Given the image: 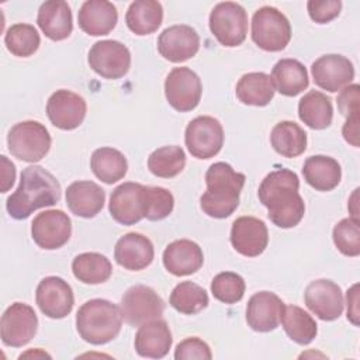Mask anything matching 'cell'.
<instances>
[{
    "label": "cell",
    "instance_id": "6da1fadb",
    "mask_svg": "<svg viewBox=\"0 0 360 360\" xmlns=\"http://www.w3.org/2000/svg\"><path fill=\"white\" fill-rule=\"evenodd\" d=\"M298 176L290 169L270 172L259 186V200L267 208L269 219L278 228L298 225L305 214V204L298 193Z\"/></svg>",
    "mask_w": 360,
    "mask_h": 360
},
{
    "label": "cell",
    "instance_id": "7a4b0ae2",
    "mask_svg": "<svg viewBox=\"0 0 360 360\" xmlns=\"http://www.w3.org/2000/svg\"><path fill=\"white\" fill-rule=\"evenodd\" d=\"M60 191L52 173L41 166H28L21 172L17 190L7 198V212L14 219H25L35 210L55 205L60 200Z\"/></svg>",
    "mask_w": 360,
    "mask_h": 360
},
{
    "label": "cell",
    "instance_id": "3957f363",
    "mask_svg": "<svg viewBox=\"0 0 360 360\" xmlns=\"http://www.w3.org/2000/svg\"><path fill=\"white\" fill-rule=\"evenodd\" d=\"M245 174L235 172L225 162L212 163L205 173L207 191L200 198L201 210L211 218L229 217L239 205Z\"/></svg>",
    "mask_w": 360,
    "mask_h": 360
},
{
    "label": "cell",
    "instance_id": "277c9868",
    "mask_svg": "<svg viewBox=\"0 0 360 360\" xmlns=\"http://www.w3.org/2000/svg\"><path fill=\"white\" fill-rule=\"evenodd\" d=\"M122 326L121 308L108 300L86 301L76 314L79 336L90 345H105L115 339Z\"/></svg>",
    "mask_w": 360,
    "mask_h": 360
},
{
    "label": "cell",
    "instance_id": "5b68a950",
    "mask_svg": "<svg viewBox=\"0 0 360 360\" xmlns=\"http://www.w3.org/2000/svg\"><path fill=\"white\" fill-rule=\"evenodd\" d=\"M51 135L44 124L38 121H21L11 127L7 135V146L10 153L22 160L39 162L51 149Z\"/></svg>",
    "mask_w": 360,
    "mask_h": 360
},
{
    "label": "cell",
    "instance_id": "8992f818",
    "mask_svg": "<svg viewBox=\"0 0 360 360\" xmlns=\"http://www.w3.org/2000/svg\"><path fill=\"white\" fill-rule=\"evenodd\" d=\"M252 39L263 51H283L291 39L288 18L274 7L259 8L252 17Z\"/></svg>",
    "mask_w": 360,
    "mask_h": 360
},
{
    "label": "cell",
    "instance_id": "52a82bcc",
    "mask_svg": "<svg viewBox=\"0 0 360 360\" xmlns=\"http://www.w3.org/2000/svg\"><path fill=\"white\" fill-rule=\"evenodd\" d=\"M208 22L212 35L224 46L233 48L246 39L248 14L238 3H218L210 13Z\"/></svg>",
    "mask_w": 360,
    "mask_h": 360
},
{
    "label": "cell",
    "instance_id": "ba28073f",
    "mask_svg": "<svg viewBox=\"0 0 360 360\" xmlns=\"http://www.w3.org/2000/svg\"><path fill=\"white\" fill-rule=\"evenodd\" d=\"M122 319L131 326H141L159 319L165 311V302L158 292L143 284L129 287L121 298Z\"/></svg>",
    "mask_w": 360,
    "mask_h": 360
},
{
    "label": "cell",
    "instance_id": "9c48e42d",
    "mask_svg": "<svg viewBox=\"0 0 360 360\" xmlns=\"http://www.w3.org/2000/svg\"><path fill=\"white\" fill-rule=\"evenodd\" d=\"M188 152L197 159L214 158L224 145V128L221 122L210 115L195 117L188 122L184 132Z\"/></svg>",
    "mask_w": 360,
    "mask_h": 360
},
{
    "label": "cell",
    "instance_id": "30bf717a",
    "mask_svg": "<svg viewBox=\"0 0 360 360\" xmlns=\"http://www.w3.org/2000/svg\"><path fill=\"white\" fill-rule=\"evenodd\" d=\"M90 68L104 79H121L131 68V52L120 41L104 39L96 42L87 56Z\"/></svg>",
    "mask_w": 360,
    "mask_h": 360
},
{
    "label": "cell",
    "instance_id": "8fae6325",
    "mask_svg": "<svg viewBox=\"0 0 360 360\" xmlns=\"http://www.w3.org/2000/svg\"><path fill=\"white\" fill-rule=\"evenodd\" d=\"M202 94L198 75L190 68L180 66L169 72L165 80V96L167 103L180 112L194 110Z\"/></svg>",
    "mask_w": 360,
    "mask_h": 360
},
{
    "label": "cell",
    "instance_id": "7c38bea8",
    "mask_svg": "<svg viewBox=\"0 0 360 360\" xmlns=\"http://www.w3.org/2000/svg\"><path fill=\"white\" fill-rule=\"evenodd\" d=\"M38 329V318L32 307L24 302L11 304L0 321V336L6 346L22 347L31 342Z\"/></svg>",
    "mask_w": 360,
    "mask_h": 360
},
{
    "label": "cell",
    "instance_id": "4fadbf2b",
    "mask_svg": "<svg viewBox=\"0 0 360 360\" xmlns=\"http://www.w3.org/2000/svg\"><path fill=\"white\" fill-rule=\"evenodd\" d=\"M72 235V221L62 210L39 212L31 224L34 242L45 250L62 248Z\"/></svg>",
    "mask_w": 360,
    "mask_h": 360
},
{
    "label": "cell",
    "instance_id": "5bb4252c",
    "mask_svg": "<svg viewBox=\"0 0 360 360\" xmlns=\"http://www.w3.org/2000/svg\"><path fill=\"white\" fill-rule=\"evenodd\" d=\"M35 301L44 315L52 319H62L72 312L75 295L68 281L56 276H49L39 281L35 291Z\"/></svg>",
    "mask_w": 360,
    "mask_h": 360
},
{
    "label": "cell",
    "instance_id": "9a60e30c",
    "mask_svg": "<svg viewBox=\"0 0 360 360\" xmlns=\"http://www.w3.org/2000/svg\"><path fill=\"white\" fill-rule=\"evenodd\" d=\"M308 309L322 321H335L343 312L342 288L332 280L319 278L311 281L304 292Z\"/></svg>",
    "mask_w": 360,
    "mask_h": 360
},
{
    "label": "cell",
    "instance_id": "2e32d148",
    "mask_svg": "<svg viewBox=\"0 0 360 360\" xmlns=\"http://www.w3.org/2000/svg\"><path fill=\"white\" fill-rule=\"evenodd\" d=\"M86 111L84 98L70 90H56L46 101V115L51 124L63 131L76 129L84 121Z\"/></svg>",
    "mask_w": 360,
    "mask_h": 360
},
{
    "label": "cell",
    "instance_id": "e0dca14e",
    "mask_svg": "<svg viewBox=\"0 0 360 360\" xmlns=\"http://www.w3.org/2000/svg\"><path fill=\"white\" fill-rule=\"evenodd\" d=\"M311 73L314 83L329 93L342 90L354 79L352 60L338 53H328L318 58L311 66Z\"/></svg>",
    "mask_w": 360,
    "mask_h": 360
},
{
    "label": "cell",
    "instance_id": "ac0fdd59",
    "mask_svg": "<svg viewBox=\"0 0 360 360\" xmlns=\"http://www.w3.org/2000/svg\"><path fill=\"white\" fill-rule=\"evenodd\" d=\"M200 49V37L186 24L167 27L158 38V51L169 62L180 63L195 56Z\"/></svg>",
    "mask_w": 360,
    "mask_h": 360
},
{
    "label": "cell",
    "instance_id": "d6986e66",
    "mask_svg": "<svg viewBox=\"0 0 360 360\" xmlns=\"http://www.w3.org/2000/svg\"><path fill=\"white\" fill-rule=\"evenodd\" d=\"M231 243L238 253L246 257L262 255L269 243L266 224L255 217L236 218L231 228Z\"/></svg>",
    "mask_w": 360,
    "mask_h": 360
},
{
    "label": "cell",
    "instance_id": "ffe728a7",
    "mask_svg": "<svg viewBox=\"0 0 360 360\" xmlns=\"http://www.w3.org/2000/svg\"><path fill=\"white\" fill-rule=\"evenodd\" d=\"M142 188L139 183L125 181L112 190L108 211L114 221L121 225H134L143 218Z\"/></svg>",
    "mask_w": 360,
    "mask_h": 360
},
{
    "label": "cell",
    "instance_id": "44dd1931",
    "mask_svg": "<svg viewBox=\"0 0 360 360\" xmlns=\"http://www.w3.org/2000/svg\"><path fill=\"white\" fill-rule=\"evenodd\" d=\"M284 302L271 291H259L253 294L246 307V322L256 332L274 330L283 314Z\"/></svg>",
    "mask_w": 360,
    "mask_h": 360
},
{
    "label": "cell",
    "instance_id": "7402d4cb",
    "mask_svg": "<svg viewBox=\"0 0 360 360\" xmlns=\"http://www.w3.org/2000/svg\"><path fill=\"white\" fill-rule=\"evenodd\" d=\"M155 256L152 242L136 232H129L121 236L114 248L115 262L131 271H139L148 267Z\"/></svg>",
    "mask_w": 360,
    "mask_h": 360
},
{
    "label": "cell",
    "instance_id": "603a6c76",
    "mask_svg": "<svg viewBox=\"0 0 360 360\" xmlns=\"http://www.w3.org/2000/svg\"><path fill=\"white\" fill-rule=\"evenodd\" d=\"M204 255L201 248L188 239L169 243L163 252V266L173 276H190L201 269Z\"/></svg>",
    "mask_w": 360,
    "mask_h": 360
},
{
    "label": "cell",
    "instance_id": "cb8c5ba5",
    "mask_svg": "<svg viewBox=\"0 0 360 360\" xmlns=\"http://www.w3.org/2000/svg\"><path fill=\"white\" fill-rule=\"evenodd\" d=\"M172 342L173 338L167 322L163 319H153L139 326L134 346L141 357L162 359L169 353Z\"/></svg>",
    "mask_w": 360,
    "mask_h": 360
},
{
    "label": "cell",
    "instance_id": "d4e9b609",
    "mask_svg": "<svg viewBox=\"0 0 360 360\" xmlns=\"http://www.w3.org/2000/svg\"><path fill=\"white\" fill-rule=\"evenodd\" d=\"M117 21V8L107 0H87L82 4L77 14L79 27L91 37L110 34L115 28Z\"/></svg>",
    "mask_w": 360,
    "mask_h": 360
},
{
    "label": "cell",
    "instance_id": "484cf974",
    "mask_svg": "<svg viewBox=\"0 0 360 360\" xmlns=\"http://www.w3.org/2000/svg\"><path fill=\"white\" fill-rule=\"evenodd\" d=\"M105 193L94 181L77 180L66 188V204L72 214L82 218L96 217L104 207Z\"/></svg>",
    "mask_w": 360,
    "mask_h": 360
},
{
    "label": "cell",
    "instance_id": "4316f807",
    "mask_svg": "<svg viewBox=\"0 0 360 360\" xmlns=\"http://www.w3.org/2000/svg\"><path fill=\"white\" fill-rule=\"evenodd\" d=\"M37 24L46 38L52 41L66 39L73 30L72 10L63 0H49L41 4Z\"/></svg>",
    "mask_w": 360,
    "mask_h": 360
},
{
    "label": "cell",
    "instance_id": "83f0119b",
    "mask_svg": "<svg viewBox=\"0 0 360 360\" xmlns=\"http://www.w3.org/2000/svg\"><path fill=\"white\" fill-rule=\"evenodd\" d=\"M302 174L312 188L330 191L340 183L342 169L336 159L325 155H314L304 162Z\"/></svg>",
    "mask_w": 360,
    "mask_h": 360
},
{
    "label": "cell",
    "instance_id": "f1b7e54d",
    "mask_svg": "<svg viewBox=\"0 0 360 360\" xmlns=\"http://www.w3.org/2000/svg\"><path fill=\"white\" fill-rule=\"evenodd\" d=\"M271 80L274 89L287 97L302 93L308 84L307 68L297 59H280L271 69Z\"/></svg>",
    "mask_w": 360,
    "mask_h": 360
},
{
    "label": "cell",
    "instance_id": "f546056e",
    "mask_svg": "<svg viewBox=\"0 0 360 360\" xmlns=\"http://www.w3.org/2000/svg\"><path fill=\"white\" fill-rule=\"evenodd\" d=\"M235 93L242 104L264 107L273 100L276 89L267 73L250 72L239 79Z\"/></svg>",
    "mask_w": 360,
    "mask_h": 360
},
{
    "label": "cell",
    "instance_id": "4dcf8cb0",
    "mask_svg": "<svg viewBox=\"0 0 360 360\" xmlns=\"http://www.w3.org/2000/svg\"><path fill=\"white\" fill-rule=\"evenodd\" d=\"M163 20V8L155 0H135L129 4L125 22L135 35H149L160 27Z\"/></svg>",
    "mask_w": 360,
    "mask_h": 360
},
{
    "label": "cell",
    "instance_id": "1f68e13d",
    "mask_svg": "<svg viewBox=\"0 0 360 360\" xmlns=\"http://www.w3.org/2000/svg\"><path fill=\"white\" fill-rule=\"evenodd\" d=\"M300 120L312 129H325L332 124V100L316 90H311L298 101Z\"/></svg>",
    "mask_w": 360,
    "mask_h": 360
},
{
    "label": "cell",
    "instance_id": "d6a6232c",
    "mask_svg": "<svg viewBox=\"0 0 360 360\" xmlns=\"http://www.w3.org/2000/svg\"><path fill=\"white\" fill-rule=\"evenodd\" d=\"M273 149L284 158H297L307 149V134L294 121H280L270 134Z\"/></svg>",
    "mask_w": 360,
    "mask_h": 360
},
{
    "label": "cell",
    "instance_id": "836d02e7",
    "mask_svg": "<svg viewBox=\"0 0 360 360\" xmlns=\"http://www.w3.org/2000/svg\"><path fill=\"white\" fill-rule=\"evenodd\" d=\"M90 167L98 180L105 184H112L124 179L128 170V162L118 149L105 146L93 152Z\"/></svg>",
    "mask_w": 360,
    "mask_h": 360
},
{
    "label": "cell",
    "instance_id": "e575fe53",
    "mask_svg": "<svg viewBox=\"0 0 360 360\" xmlns=\"http://www.w3.org/2000/svg\"><path fill=\"white\" fill-rule=\"evenodd\" d=\"M280 322L287 336L302 346L309 345L318 333L315 319L297 305H284Z\"/></svg>",
    "mask_w": 360,
    "mask_h": 360
},
{
    "label": "cell",
    "instance_id": "d590c367",
    "mask_svg": "<svg viewBox=\"0 0 360 360\" xmlns=\"http://www.w3.org/2000/svg\"><path fill=\"white\" fill-rule=\"evenodd\" d=\"M73 276L84 284H101L111 277V262L101 253L86 252L77 255L72 262Z\"/></svg>",
    "mask_w": 360,
    "mask_h": 360
},
{
    "label": "cell",
    "instance_id": "8d00e7d4",
    "mask_svg": "<svg viewBox=\"0 0 360 360\" xmlns=\"http://www.w3.org/2000/svg\"><path fill=\"white\" fill-rule=\"evenodd\" d=\"M186 166V153L177 145L162 146L148 158V169L152 174L162 179L176 177Z\"/></svg>",
    "mask_w": 360,
    "mask_h": 360
},
{
    "label": "cell",
    "instance_id": "74e56055",
    "mask_svg": "<svg viewBox=\"0 0 360 360\" xmlns=\"http://www.w3.org/2000/svg\"><path fill=\"white\" fill-rule=\"evenodd\" d=\"M170 305L180 314L194 315L208 305V294L193 281H181L170 294Z\"/></svg>",
    "mask_w": 360,
    "mask_h": 360
},
{
    "label": "cell",
    "instance_id": "f35d334b",
    "mask_svg": "<svg viewBox=\"0 0 360 360\" xmlns=\"http://www.w3.org/2000/svg\"><path fill=\"white\" fill-rule=\"evenodd\" d=\"M4 44L8 52L18 58H28L37 52L41 44L39 34L37 28L31 24H14L11 25L6 35Z\"/></svg>",
    "mask_w": 360,
    "mask_h": 360
},
{
    "label": "cell",
    "instance_id": "ab89813d",
    "mask_svg": "<svg viewBox=\"0 0 360 360\" xmlns=\"http://www.w3.org/2000/svg\"><path fill=\"white\" fill-rule=\"evenodd\" d=\"M143 218L149 221H160L169 217L174 207L173 194L163 187L143 186L142 188Z\"/></svg>",
    "mask_w": 360,
    "mask_h": 360
},
{
    "label": "cell",
    "instance_id": "60d3db41",
    "mask_svg": "<svg viewBox=\"0 0 360 360\" xmlns=\"http://www.w3.org/2000/svg\"><path fill=\"white\" fill-rule=\"evenodd\" d=\"M245 280L233 271H222L211 281V292L214 298L224 304H236L243 298Z\"/></svg>",
    "mask_w": 360,
    "mask_h": 360
},
{
    "label": "cell",
    "instance_id": "b9f144b4",
    "mask_svg": "<svg viewBox=\"0 0 360 360\" xmlns=\"http://www.w3.org/2000/svg\"><path fill=\"white\" fill-rule=\"evenodd\" d=\"M332 238L342 255L349 257L360 255V225L357 219L343 218L339 221L333 228Z\"/></svg>",
    "mask_w": 360,
    "mask_h": 360
},
{
    "label": "cell",
    "instance_id": "7bdbcfd3",
    "mask_svg": "<svg viewBox=\"0 0 360 360\" xmlns=\"http://www.w3.org/2000/svg\"><path fill=\"white\" fill-rule=\"evenodd\" d=\"M211 357H212V353L210 346L204 340L195 336L181 340L174 350L176 360H190V359L210 360Z\"/></svg>",
    "mask_w": 360,
    "mask_h": 360
},
{
    "label": "cell",
    "instance_id": "ee69618b",
    "mask_svg": "<svg viewBox=\"0 0 360 360\" xmlns=\"http://www.w3.org/2000/svg\"><path fill=\"white\" fill-rule=\"evenodd\" d=\"M308 14L312 21L326 24L336 18L342 10L340 0H309L307 3Z\"/></svg>",
    "mask_w": 360,
    "mask_h": 360
},
{
    "label": "cell",
    "instance_id": "f6af8a7d",
    "mask_svg": "<svg viewBox=\"0 0 360 360\" xmlns=\"http://www.w3.org/2000/svg\"><path fill=\"white\" fill-rule=\"evenodd\" d=\"M359 84L346 86L338 96V108L346 118L359 115Z\"/></svg>",
    "mask_w": 360,
    "mask_h": 360
},
{
    "label": "cell",
    "instance_id": "bcb514c9",
    "mask_svg": "<svg viewBox=\"0 0 360 360\" xmlns=\"http://www.w3.org/2000/svg\"><path fill=\"white\" fill-rule=\"evenodd\" d=\"M0 165H1V180H0V191L7 193L15 180V166L11 163L7 156H0Z\"/></svg>",
    "mask_w": 360,
    "mask_h": 360
},
{
    "label": "cell",
    "instance_id": "7dc6e473",
    "mask_svg": "<svg viewBox=\"0 0 360 360\" xmlns=\"http://www.w3.org/2000/svg\"><path fill=\"white\" fill-rule=\"evenodd\" d=\"M347 301V319L357 326L359 325V284H353L346 292Z\"/></svg>",
    "mask_w": 360,
    "mask_h": 360
},
{
    "label": "cell",
    "instance_id": "c3c4849f",
    "mask_svg": "<svg viewBox=\"0 0 360 360\" xmlns=\"http://www.w3.org/2000/svg\"><path fill=\"white\" fill-rule=\"evenodd\" d=\"M343 138L346 142H349L353 146H359V115L346 118V122L343 125Z\"/></svg>",
    "mask_w": 360,
    "mask_h": 360
}]
</instances>
